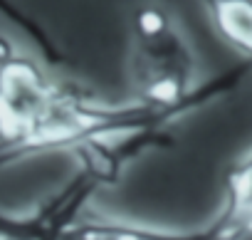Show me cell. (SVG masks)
I'll list each match as a JSON object with an SVG mask.
<instances>
[{"instance_id": "6da1fadb", "label": "cell", "mask_w": 252, "mask_h": 240, "mask_svg": "<svg viewBox=\"0 0 252 240\" xmlns=\"http://www.w3.org/2000/svg\"><path fill=\"white\" fill-rule=\"evenodd\" d=\"M131 79L139 104L163 114H183L195 102L232 87L242 74H227L213 84L193 89L195 60L176 20L158 5H144L131 20Z\"/></svg>"}, {"instance_id": "7a4b0ae2", "label": "cell", "mask_w": 252, "mask_h": 240, "mask_svg": "<svg viewBox=\"0 0 252 240\" xmlns=\"http://www.w3.org/2000/svg\"><path fill=\"white\" fill-rule=\"evenodd\" d=\"M220 240H235L252 230V156L227 176V206L213 228Z\"/></svg>"}, {"instance_id": "3957f363", "label": "cell", "mask_w": 252, "mask_h": 240, "mask_svg": "<svg viewBox=\"0 0 252 240\" xmlns=\"http://www.w3.org/2000/svg\"><path fill=\"white\" fill-rule=\"evenodd\" d=\"M218 33L252 60V0H205Z\"/></svg>"}]
</instances>
